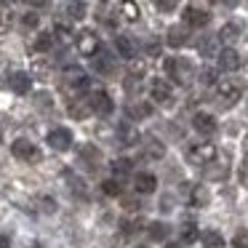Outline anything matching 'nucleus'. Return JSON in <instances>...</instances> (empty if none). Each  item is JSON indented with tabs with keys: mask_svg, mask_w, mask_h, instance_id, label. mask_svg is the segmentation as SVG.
Listing matches in <instances>:
<instances>
[{
	"mask_svg": "<svg viewBox=\"0 0 248 248\" xmlns=\"http://www.w3.org/2000/svg\"><path fill=\"white\" fill-rule=\"evenodd\" d=\"M163 70H166V75L173 78L179 86H189L192 78H195L192 62L184 59V56H168V59H163Z\"/></svg>",
	"mask_w": 248,
	"mask_h": 248,
	"instance_id": "nucleus-1",
	"label": "nucleus"
},
{
	"mask_svg": "<svg viewBox=\"0 0 248 248\" xmlns=\"http://www.w3.org/2000/svg\"><path fill=\"white\" fill-rule=\"evenodd\" d=\"M243 88H246V83L235 80V78H221V80L216 83V93H219V99H221V104H224V107H232V104L240 102Z\"/></svg>",
	"mask_w": 248,
	"mask_h": 248,
	"instance_id": "nucleus-2",
	"label": "nucleus"
},
{
	"mask_svg": "<svg viewBox=\"0 0 248 248\" xmlns=\"http://www.w3.org/2000/svg\"><path fill=\"white\" fill-rule=\"evenodd\" d=\"M187 160L192 166H208L216 160V144L214 141H192L187 147Z\"/></svg>",
	"mask_w": 248,
	"mask_h": 248,
	"instance_id": "nucleus-3",
	"label": "nucleus"
},
{
	"mask_svg": "<svg viewBox=\"0 0 248 248\" xmlns=\"http://www.w3.org/2000/svg\"><path fill=\"white\" fill-rule=\"evenodd\" d=\"M62 88L70 93V99H75L80 91H86V88H88L86 72H83L80 67H67V70H64V78H62Z\"/></svg>",
	"mask_w": 248,
	"mask_h": 248,
	"instance_id": "nucleus-4",
	"label": "nucleus"
},
{
	"mask_svg": "<svg viewBox=\"0 0 248 248\" xmlns=\"http://www.w3.org/2000/svg\"><path fill=\"white\" fill-rule=\"evenodd\" d=\"M182 192L187 195V203L192 205V208H205V205L211 203V192L205 184H195V182H184Z\"/></svg>",
	"mask_w": 248,
	"mask_h": 248,
	"instance_id": "nucleus-5",
	"label": "nucleus"
},
{
	"mask_svg": "<svg viewBox=\"0 0 248 248\" xmlns=\"http://www.w3.org/2000/svg\"><path fill=\"white\" fill-rule=\"evenodd\" d=\"M11 152H14V157L22 160V163H40V157H43V155H40V150L30 139H16L11 144Z\"/></svg>",
	"mask_w": 248,
	"mask_h": 248,
	"instance_id": "nucleus-6",
	"label": "nucleus"
},
{
	"mask_svg": "<svg viewBox=\"0 0 248 248\" xmlns=\"http://www.w3.org/2000/svg\"><path fill=\"white\" fill-rule=\"evenodd\" d=\"M211 19V14L205 11V6H200L198 0H192L187 8H184V24L187 27H205Z\"/></svg>",
	"mask_w": 248,
	"mask_h": 248,
	"instance_id": "nucleus-7",
	"label": "nucleus"
},
{
	"mask_svg": "<svg viewBox=\"0 0 248 248\" xmlns=\"http://www.w3.org/2000/svg\"><path fill=\"white\" fill-rule=\"evenodd\" d=\"M75 43H78V51H80L83 56H96L99 48H102V43H99V35L93 32V30H83V32L75 38Z\"/></svg>",
	"mask_w": 248,
	"mask_h": 248,
	"instance_id": "nucleus-8",
	"label": "nucleus"
},
{
	"mask_svg": "<svg viewBox=\"0 0 248 248\" xmlns=\"http://www.w3.org/2000/svg\"><path fill=\"white\" fill-rule=\"evenodd\" d=\"M72 141H75V139H72V131L70 128H62V125H59V128H51L48 131V147H51V150H56V152H67L72 147Z\"/></svg>",
	"mask_w": 248,
	"mask_h": 248,
	"instance_id": "nucleus-9",
	"label": "nucleus"
},
{
	"mask_svg": "<svg viewBox=\"0 0 248 248\" xmlns=\"http://www.w3.org/2000/svg\"><path fill=\"white\" fill-rule=\"evenodd\" d=\"M88 102H91V109H93V112L102 115V118H104V115H109V112H112V107H115L112 99H109V93L104 91V88H93L91 96H88Z\"/></svg>",
	"mask_w": 248,
	"mask_h": 248,
	"instance_id": "nucleus-10",
	"label": "nucleus"
},
{
	"mask_svg": "<svg viewBox=\"0 0 248 248\" xmlns=\"http://www.w3.org/2000/svg\"><path fill=\"white\" fill-rule=\"evenodd\" d=\"M8 88H11L14 93H19V96H24V93H30V88H32V75L30 72H11L8 75Z\"/></svg>",
	"mask_w": 248,
	"mask_h": 248,
	"instance_id": "nucleus-11",
	"label": "nucleus"
},
{
	"mask_svg": "<svg viewBox=\"0 0 248 248\" xmlns=\"http://www.w3.org/2000/svg\"><path fill=\"white\" fill-rule=\"evenodd\" d=\"M192 125H195V131H198L200 136H214L216 128H219L216 118H214V115H208V112H195Z\"/></svg>",
	"mask_w": 248,
	"mask_h": 248,
	"instance_id": "nucleus-12",
	"label": "nucleus"
},
{
	"mask_svg": "<svg viewBox=\"0 0 248 248\" xmlns=\"http://www.w3.org/2000/svg\"><path fill=\"white\" fill-rule=\"evenodd\" d=\"M150 93H152V99H155L157 104H168L173 99V91H171V86H168L163 78H157V80H152V86H150Z\"/></svg>",
	"mask_w": 248,
	"mask_h": 248,
	"instance_id": "nucleus-13",
	"label": "nucleus"
},
{
	"mask_svg": "<svg viewBox=\"0 0 248 248\" xmlns=\"http://www.w3.org/2000/svg\"><path fill=\"white\" fill-rule=\"evenodd\" d=\"M189 32H187V24H173V27H168V35H166V43L171 46V48H182L184 43H187Z\"/></svg>",
	"mask_w": 248,
	"mask_h": 248,
	"instance_id": "nucleus-14",
	"label": "nucleus"
},
{
	"mask_svg": "<svg viewBox=\"0 0 248 248\" xmlns=\"http://www.w3.org/2000/svg\"><path fill=\"white\" fill-rule=\"evenodd\" d=\"M240 35H243V24H240V22H227L224 27L219 30V40H221L224 46L237 43V40H240Z\"/></svg>",
	"mask_w": 248,
	"mask_h": 248,
	"instance_id": "nucleus-15",
	"label": "nucleus"
},
{
	"mask_svg": "<svg viewBox=\"0 0 248 248\" xmlns=\"http://www.w3.org/2000/svg\"><path fill=\"white\" fill-rule=\"evenodd\" d=\"M219 67L224 72H235L237 67H240V56H237V51L232 48V46H227L224 51H219Z\"/></svg>",
	"mask_w": 248,
	"mask_h": 248,
	"instance_id": "nucleus-16",
	"label": "nucleus"
},
{
	"mask_svg": "<svg viewBox=\"0 0 248 248\" xmlns=\"http://www.w3.org/2000/svg\"><path fill=\"white\" fill-rule=\"evenodd\" d=\"M115 48H118V54L123 56V59H136V54H139L136 43L128 35H118V38H115Z\"/></svg>",
	"mask_w": 248,
	"mask_h": 248,
	"instance_id": "nucleus-17",
	"label": "nucleus"
},
{
	"mask_svg": "<svg viewBox=\"0 0 248 248\" xmlns=\"http://www.w3.org/2000/svg\"><path fill=\"white\" fill-rule=\"evenodd\" d=\"M155 187H157V179L152 176V173H136V176H134V189L139 195L155 192Z\"/></svg>",
	"mask_w": 248,
	"mask_h": 248,
	"instance_id": "nucleus-18",
	"label": "nucleus"
},
{
	"mask_svg": "<svg viewBox=\"0 0 248 248\" xmlns=\"http://www.w3.org/2000/svg\"><path fill=\"white\" fill-rule=\"evenodd\" d=\"M78 155H80V163H86L88 168H99V160H102V152H99V147L83 144Z\"/></svg>",
	"mask_w": 248,
	"mask_h": 248,
	"instance_id": "nucleus-19",
	"label": "nucleus"
},
{
	"mask_svg": "<svg viewBox=\"0 0 248 248\" xmlns=\"http://www.w3.org/2000/svg\"><path fill=\"white\" fill-rule=\"evenodd\" d=\"M141 144H144V155L152 157V160H160V157L166 155V144H163V141H157L155 136H144V141H141Z\"/></svg>",
	"mask_w": 248,
	"mask_h": 248,
	"instance_id": "nucleus-20",
	"label": "nucleus"
},
{
	"mask_svg": "<svg viewBox=\"0 0 248 248\" xmlns=\"http://www.w3.org/2000/svg\"><path fill=\"white\" fill-rule=\"evenodd\" d=\"M91 112H93V109H91V102H88V99H80V96L70 99V115H72V118L83 120V118H88Z\"/></svg>",
	"mask_w": 248,
	"mask_h": 248,
	"instance_id": "nucleus-21",
	"label": "nucleus"
},
{
	"mask_svg": "<svg viewBox=\"0 0 248 248\" xmlns=\"http://www.w3.org/2000/svg\"><path fill=\"white\" fill-rule=\"evenodd\" d=\"M118 139H120V144L131 147V144H136L141 136H139V131H136L131 123H120V125H118Z\"/></svg>",
	"mask_w": 248,
	"mask_h": 248,
	"instance_id": "nucleus-22",
	"label": "nucleus"
},
{
	"mask_svg": "<svg viewBox=\"0 0 248 248\" xmlns=\"http://www.w3.org/2000/svg\"><path fill=\"white\" fill-rule=\"evenodd\" d=\"M118 14L125 19V22H139V16H141V11H139V6H136L134 0H120V6H118Z\"/></svg>",
	"mask_w": 248,
	"mask_h": 248,
	"instance_id": "nucleus-23",
	"label": "nucleus"
},
{
	"mask_svg": "<svg viewBox=\"0 0 248 248\" xmlns=\"http://www.w3.org/2000/svg\"><path fill=\"white\" fill-rule=\"evenodd\" d=\"M64 14L72 19V22H80V19H86V3H80V0H67Z\"/></svg>",
	"mask_w": 248,
	"mask_h": 248,
	"instance_id": "nucleus-24",
	"label": "nucleus"
},
{
	"mask_svg": "<svg viewBox=\"0 0 248 248\" xmlns=\"http://www.w3.org/2000/svg\"><path fill=\"white\" fill-rule=\"evenodd\" d=\"M200 243H203V248H224V237L216 230L203 232V235H200Z\"/></svg>",
	"mask_w": 248,
	"mask_h": 248,
	"instance_id": "nucleus-25",
	"label": "nucleus"
},
{
	"mask_svg": "<svg viewBox=\"0 0 248 248\" xmlns=\"http://www.w3.org/2000/svg\"><path fill=\"white\" fill-rule=\"evenodd\" d=\"M152 115V107L144 102H136V104H128V118L131 120H141V118H150Z\"/></svg>",
	"mask_w": 248,
	"mask_h": 248,
	"instance_id": "nucleus-26",
	"label": "nucleus"
},
{
	"mask_svg": "<svg viewBox=\"0 0 248 248\" xmlns=\"http://www.w3.org/2000/svg\"><path fill=\"white\" fill-rule=\"evenodd\" d=\"M51 46H54V35H51V32H40L38 38L32 40V51H38V54L51 51Z\"/></svg>",
	"mask_w": 248,
	"mask_h": 248,
	"instance_id": "nucleus-27",
	"label": "nucleus"
},
{
	"mask_svg": "<svg viewBox=\"0 0 248 248\" xmlns=\"http://www.w3.org/2000/svg\"><path fill=\"white\" fill-rule=\"evenodd\" d=\"M147 232H150L152 240H166L168 232H171V227H168L166 221H152V224L147 227Z\"/></svg>",
	"mask_w": 248,
	"mask_h": 248,
	"instance_id": "nucleus-28",
	"label": "nucleus"
},
{
	"mask_svg": "<svg viewBox=\"0 0 248 248\" xmlns=\"http://www.w3.org/2000/svg\"><path fill=\"white\" fill-rule=\"evenodd\" d=\"M93 64H96V72H102V75H109V72L115 70V62H112V56L102 54V51H99V56L93 59Z\"/></svg>",
	"mask_w": 248,
	"mask_h": 248,
	"instance_id": "nucleus-29",
	"label": "nucleus"
},
{
	"mask_svg": "<svg viewBox=\"0 0 248 248\" xmlns=\"http://www.w3.org/2000/svg\"><path fill=\"white\" fill-rule=\"evenodd\" d=\"M11 22H14L11 6H8V3H0V32H6V30L11 27Z\"/></svg>",
	"mask_w": 248,
	"mask_h": 248,
	"instance_id": "nucleus-30",
	"label": "nucleus"
},
{
	"mask_svg": "<svg viewBox=\"0 0 248 248\" xmlns=\"http://www.w3.org/2000/svg\"><path fill=\"white\" fill-rule=\"evenodd\" d=\"M200 237V232H198V227L192 224V221H187V224H182V243H195Z\"/></svg>",
	"mask_w": 248,
	"mask_h": 248,
	"instance_id": "nucleus-31",
	"label": "nucleus"
},
{
	"mask_svg": "<svg viewBox=\"0 0 248 248\" xmlns=\"http://www.w3.org/2000/svg\"><path fill=\"white\" fill-rule=\"evenodd\" d=\"M152 3H155V8L160 14H171V11H176V8H179L182 0H152Z\"/></svg>",
	"mask_w": 248,
	"mask_h": 248,
	"instance_id": "nucleus-32",
	"label": "nucleus"
},
{
	"mask_svg": "<svg viewBox=\"0 0 248 248\" xmlns=\"http://www.w3.org/2000/svg\"><path fill=\"white\" fill-rule=\"evenodd\" d=\"M232 248H248V230H237L232 235Z\"/></svg>",
	"mask_w": 248,
	"mask_h": 248,
	"instance_id": "nucleus-33",
	"label": "nucleus"
},
{
	"mask_svg": "<svg viewBox=\"0 0 248 248\" xmlns=\"http://www.w3.org/2000/svg\"><path fill=\"white\" fill-rule=\"evenodd\" d=\"M221 43V40L219 38H211V40H203V43H200V54H203V56H214L216 54V46H219Z\"/></svg>",
	"mask_w": 248,
	"mask_h": 248,
	"instance_id": "nucleus-34",
	"label": "nucleus"
},
{
	"mask_svg": "<svg viewBox=\"0 0 248 248\" xmlns=\"http://www.w3.org/2000/svg\"><path fill=\"white\" fill-rule=\"evenodd\" d=\"M112 171L118 173V176H123V173H128V171H131V160H128V157H118V160L112 163Z\"/></svg>",
	"mask_w": 248,
	"mask_h": 248,
	"instance_id": "nucleus-35",
	"label": "nucleus"
},
{
	"mask_svg": "<svg viewBox=\"0 0 248 248\" xmlns=\"http://www.w3.org/2000/svg\"><path fill=\"white\" fill-rule=\"evenodd\" d=\"M102 189H104L107 195H123V187L118 184V179H107V182L102 184Z\"/></svg>",
	"mask_w": 248,
	"mask_h": 248,
	"instance_id": "nucleus-36",
	"label": "nucleus"
},
{
	"mask_svg": "<svg viewBox=\"0 0 248 248\" xmlns=\"http://www.w3.org/2000/svg\"><path fill=\"white\" fill-rule=\"evenodd\" d=\"M64 176H67V182H70V189H75V192L86 195V187H83V182H80V179L75 176V173H70V171H67Z\"/></svg>",
	"mask_w": 248,
	"mask_h": 248,
	"instance_id": "nucleus-37",
	"label": "nucleus"
},
{
	"mask_svg": "<svg viewBox=\"0 0 248 248\" xmlns=\"http://www.w3.org/2000/svg\"><path fill=\"white\" fill-rule=\"evenodd\" d=\"M200 80H203L205 86H211V83L216 80V72L211 70V67H203V70H200Z\"/></svg>",
	"mask_w": 248,
	"mask_h": 248,
	"instance_id": "nucleus-38",
	"label": "nucleus"
},
{
	"mask_svg": "<svg viewBox=\"0 0 248 248\" xmlns=\"http://www.w3.org/2000/svg\"><path fill=\"white\" fill-rule=\"evenodd\" d=\"M139 227H141V219H125L123 221V232H128V235H131V232H136Z\"/></svg>",
	"mask_w": 248,
	"mask_h": 248,
	"instance_id": "nucleus-39",
	"label": "nucleus"
},
{
	"mask_svg": "<svg viewBox=\"0 0 248 248\" xmlns=\"http://www.w3.org/2000/svg\"><path fill=\"white\" fill-rule=\"evenodd\" d=\"M22 24H24L27 30H35V27H38V14H24Z\"/></svg>",
	"mask_w": 248,
	"mask_h": 248,
	"instance_id": "nucleus-40",
	"label": "nucleus"
},
{
	"mask_svg": "<svg viewBox=\"0 0 248 248\" xmlns=\"http://www.w3.org/2000/svg\"><path fill=\"white\" fill-rule=\"evenodd\" d=\"M32 70H35V75H40V78H46V75H48V64H46V62H35V67H32Z\"/></svg>",
	"mask_w": 248,
	"mask_h": 248,
	"instance_id": "nucleus-41",
	"label": "nucleus"
},
{
	"mask_svg": "<svg viewBox=\"0 0 248 248\" xmlns=\"http://www.w3.org/2000/svg\"><path fill=\"white\" fill-rule=\"evenodd\" d=\"M240 184H243V187H248V160L240 166Z\"/></svg>",
	"mask_w": 248,
	"mask_h": 248,
	"instance_id": "nucleus-42",
	"label": "nucleus"
},
{
	"mask_svg": "<svg viewBox=\"0 0 248 248\" xmlns=\"http://www.w3.org/2000/svg\"><path fill=\"white\" fill-rule=\"evenodd\" d=\"M24 3H27V6H32V8H40V6H46L48 0H24Z\"/></svg>",
	"mask_w": 248,
	"mask_h": 248,
	"instance_id": "nucleus-43",
	"label": "nucleus"
},
{
	"mask_svg": "<svg viewBox=\"0 0 248 248\" xmlns=\"http://www.w3.org/2000/svg\"><path fill=\"white\" fill-rule=\"evenodd\" d=\"M8 86V80H6V72L0 70V88H6Z\"/></svg>",
	"mask_w": 248,
	"mask_h": 248,
	"instance_id": "nucleus-44",
	"label": "nucleus"
},
{
	"mask_svg": "<svg viewBox=\"0 0 248 248\" xmlns=\"http://www.w3.org/2000/svg\"><path fill=\"white\" fill-rule=\"evenodd\" d=\"M0 248H8V237L6 235H0Z\"/></svg>",
	"mask_w": 248,
	"mask_h": 248,
	"instance_id": "nucleus-45",
	"label": "nucleus"
},
{
	"mask_svg": "<svg viewBox=\"0 0 248 248\" xmlns=\"http://www.w3.org/2000/svg\"><path fill=\"white\" fill-rule=\"evenodd\" d=\"M219 3H224V6H230V8L237 6V0H219Z\"/></svg>",
	"mask_w": 248,
	"mask_h": 248,
	"instance_id": "nucleus-46",
	"label": "nucleus"
},
{
	"mask_svg": "<svg viewBox=\"0 0 248 248\" xmlns=\"http://www.w3.org/2000/svg\"><path fill=\"white\" fill-rule=\"evenodd\" d=\"M166 248H182V246H179V243H168Z\"/></svg>",
	"mask_w": 248,
	"mask_h": 248,
	"instance_id": "nucleus-47",
	"label": "nucleus"
},
{
	"mask_svg": "<svg viewBox=\"0 0 248 248\" xmlns=\"http://www.w3.org/2000/svg\"><path fill=\"white\" fill-rule=\"evenodd\" d=\"M246 152H248V134H246Z\"/></svg>",
	"mask_w": 248,
	"mask_h": 248,
	"instance_id": "nucleus-48",
	"label": "nucleus"
},
{
	"mask_svg": "<svg viewBox=\"0 0 248 248\" xmlns=\"http://www.w3.org/2000/svg\"><path fill=\"white\" fill-rule=\"evenodd\" d=\"M0 141H3V131H0Z\"/></svg>",
	"mask_w": 248,
	"mask_h": 248,
	"instance_id": "nucleus-49",
	"label": "nucleus"
}]
</instances>
